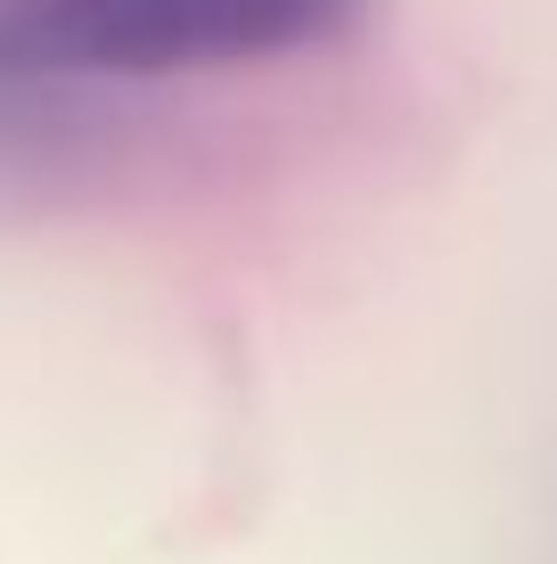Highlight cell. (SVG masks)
Returning a JSON list of instances; mask_svg holds the SVG:
<instances>
[{
    "label": "cell",
    "instance_id": "6da1fadb",
    "mask_svg": "<svg viewBox=\"0 0 557 564\" xmlns=\"http://www.w3.org/2000/svg\"><path fill=\"white\" fill-rule=\"evenodd\" d=\"M369 0H0V83H157L329 50Z\"/></svg>",
    "mask_w": 557,
    "mask_h": 564
}]
</instances>
